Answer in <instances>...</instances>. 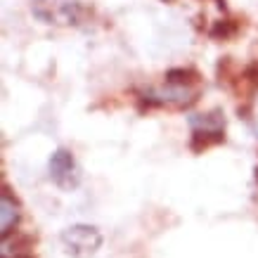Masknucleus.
<instances>
[{
  "label": "nucleus",
  "mask_w": 258,
  "mask_h": 258,
  "mask_svg": "<svg viewBox=\"0 0 258 258\" xmlns=\"http://www.w3.org/2000/svg\"><path fill=\"white\" fill-rule=\"evenodd\" d=\"M239 81H246L251 86H258V59L244 67L242 74H239Z\"/></svg>",
  "instance_id": "9b49d317"
},
{
  "label": "nucleus",
  "mask_w": 258,
  "mask_h": 258,
  "mask_svg": "<svg viewBox=\"0 0 258 258\" xmlns=\"http://www.w3.org/2000/svg\"><path fill=\"white\" fill-rule=\"evenodd\" d=\"M187 121L192 131H225V114L220 109H211L206 114H192Z\"/></svg>",
  "instance_id": "6e6552de"
},
{
  "label": "nucleus",
  "mask_w": 258,
  "mask_h": 258,
  "mask_svg": "<svg viewBox=\"0 0 258 258\" xmlns=\"http://www.w3.org/2000/svg\"><path fill=\"white\" fill-rule=\"evenodd\" d=\"M50 178L59 187H74L79 182V168H76L74 154L69 149H57L50 157Z\"/></svg>",
  "instance_id": "20e7f679"
},
{
  "label": "nucleus",
  "mask_w": 258,
  "mask_h": 258,
  "mask_svg": "<svg viewBox=\"0 0 258 258\" xmlns=\"http://www.w3.org/2000/svg\"><path fill=\"white\" fill-rule=\"evenodd\" d=\"M166 86H178V88H195L202 83V74L195 67H175V69L166 71Z\"/></svg>",
  "instance_id": "423d86ee"
},
{
  "label": "nucleus",
  "mask_w": 258,
  "mask_h": 258,
  "mask_svg": "<svg viewBox=\"0 0 258 258\" xmlns=\"http://www.w3.org/2000/svg\"><path fill=\"white\" fill-rule=\"evenodd\" d=\"M31 10L40 22L52 26H76L83 17L79 0H33Z\"/></svg>",
  "instance_id": "f257e3e1"
},
{
  "label": "nucleus",
  "mask_w": 258,
  "mask_h": 258,
  "mask_svg": "<svg viewBox=\"0 0 258 258\" xmlns=\"http://www.w3.org/2000/svg\"><path fill=\"white\" fill-rule=\"evenodd\" d=\"M199 100V90L197 88H178V86H166V88H149L140 95V107H171V109H189L195 102Z\"/></svg>",
  "instance_id": "f03ea898"
},
{
  "label": "nucleus",
  "mask_w": 258,
  "mask_h": 258,
  "mask_svg": "<svg viewBox=\"0 0 258 258\" xmlns=\"http://www.w3.org/2000/svg\"><path fill=\"white\" fill-rule=\"evenodd\" d=\"M232 57H220V62H218V79H220V83L225 81V83H232Z\"/></svg>",
  "instance_id": "9d476101"
},
{
  "label": "nucleus",
  "mask_w": 258,
  "mask_h": 258,
  "mask_svg": "<svg viewBox=\"0 0 258 258\" xmlns=\"http://www.w3.org/2000/svg\"><path fill=\"white\" fill-rule=\"evenodd\" d=\"M225 142V131H192L189 135V149L195 154H202L206 149L223 145Z\"/></svg>",
  "instance_id": "0eeeda50"
},
{
  "label": "nucleus",
  "mask_w": 258,
  "mask_h": 258,
  "mask_svg": "<svg viewBox=\"0 0 258 258\" xmlns=\"http://www.w3.org/2000/svg\"><path fill=\"white\" fill-rule=\"evenodd\" d=\"M62 244L67 246L69 253L79 258L93 256L95 251L102 246L100 230L93 225H71L62 232Z\"/></svg>",
  "instance_id": "7ed1b4c3"
},
{
  "label": "nucleus",
  "mask_w": 258,
  "mask_h": 258,
  "mask_svg": "<svg viewBox=\"0 0 258 258\" xmlns=\"http://www.w3.org/2000/svg\"><path fill=\"white\" fill-rule=\"evenodd\" d=\"M19 218H22L19 204H17V199L10 197L8 187H3V195H0V232H3V237H10V232L17 227Z\"/></svg>",
  "instance_id": "39448f33"
},
{
  "label": "nucleus",
  "mask_w": 258,
  "mask_h": 258,
  "mask_svg": "<svg viewBox=\"0 0 258 258\" xmlns=\"http://www.w3.org/2000/svg\"><path fill=\"white\" fill-rule=\"evenodd\" d=\"M239 31H242V22H239V19H232V17H225V19L213 22V26L209 29V36H211L213 40H232Z\"/></svg>",
  "instance_id": "1a4fd4ad"
}]
</instances>
